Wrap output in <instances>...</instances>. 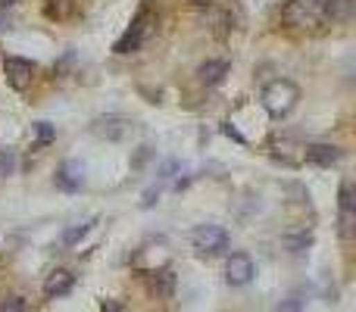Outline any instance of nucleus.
<instances>
[{"mask_svg": "<svg viewBox=\"0 0 356 312\" xmlns=\"http://www.w3.org/2000/svg\"><path fill=\"white\" fill-rule=\"evenodd\" d=\"M303 159L312 162V166L328 168L344 159V150L334 147V144H310V147H303Z\"/></svg>", "mask_w": 356, "mask_h": 312, "instance_id": "nucleus-8", "label": "nucleus"}, {"mask_svg": "<svg viewBox=\"0 0 356 312\" xmlns=\"http://www.w3.org/2000/svg\"><path fill=\"white\" fill-rule=\"evenodd\" d=\"M16 0H0V10H6V6H12Z\"/></svg>", "mask_w": 356, "mask_h": 312, "instance_id": "nucleus-24", "label": "nucleus"}, {"mask_svg": "<svg viewBox=\"0 0 356 312\" xmlns=\"http://www.w3.org/2000/svg\"><path fill=\"white\" fill-rule=\"evenodd\" d=\"M197 75H200L203 85H219V81L228 75V62L225 60H210V62H203V66L197 69Z\"/></svg>", "mask_w": 356, "mask_h": 312, "instance_id": "nucleus-13", "label": "nucleus"}, {"mask_svg": "<svg viewBox=\"0 0 356 312\" xmlns=\"http://www.w3.org/2000/svg\"><path fill=\"white\" fill-rule=\"evenodd\" d=\"M47 12H50V16H66V12H69V0H47Z\"/></svg>", "mask_w": 356, "mask_h": 312, "instance_id": "nucleus-20", "label": "nucleus"}, {"mask_svg": "<svg viewBox=\"0 0 356 312\" xmlns=\"http://www.w3.org/2000/svg\"><path fill=\"white\" fill-rule=\"evenodd\" d=\"M35 135H37V147H47L56 137V131L50 128V122H35Z\"/></svg>", "mask_w": 356, "mask_h": 312, "instance_id": "nucleus-18", "label": "nucleus"}, {"mask_svg": "<svg viewBox=\"0 0 356 312\" xmlns=\"http://www.w3.org/2000/svg\"><path fill=\"white\" fill-rule=\"evenodd\" d=\"M172 275L169 272H153L150 275V287H153L156 293H160V297H169V293H172Z\"/></svg>", "mask_w": 356, "mask_h": 312, "instance_id": "nucleus-14", "label": "nucleus"}, {"mask_svg": "<svg viewBox=\"0 0 356 312\" xmlns=\"http://www.w3.org/2000/svg\"><path fill=\"white\" fill-rule=\"evenodd\" d=\"M91 228H94V218H91V222H81V225H75V228H69L66 234H62V243H66V247H75V243H78L81 237H85Z\"/></svg>", "mask_w": 356, "mask_h": 312, "instance_id": "nucleus-15", "label": "nucleus"}, {"mask_svg": "<svg viewBox=\"0 0 356 312\" xmlns=\"http://www.w3.org/2000/svg\"><path fill=\"white\" fill-rule=\"evenodd\" d=\"M147 16H150L147 10L137 12V19L131 22V28L125 31V35L116 41V47H112L116 53H135V50L141 47V44H144V35H147Z\"/></svg>", "mask_w": 356, "mask_h": 312, "instance_id": "nucleus-7", "label": "nucleus"}, {"mask_svg": "<svg viewBox=\"0 0 356 312\" xmlns=\"http://www.w3.org/2000/svg\"><path fill=\"white\" fill-rule=\"evenodd\" d=\"M191 243L197 253L203 256H216L228 247V231L219 228V225H200V228L191 231Z\"/></svg>", "mask_w": 356, "mask_h": 312, "instance_id": "nucleus-2", "label": "nucleus"}, {"mask_svg": "<svg viewBox=\"0 0 356 312\" xmlns=\"http://www.w3.org/2000/svg\"><path fill=\"white\" fill-rule=\"evenodd\" d=\"M285 247L291 250V253H303V250L312 247V237L310 234H297V237H285Z\"/></svg>", "mask_w": 356, "mask_h": 312, "instance_id": "nucleus-16", "label": "nucleus"}, {"mask_svg": "<svg viewBox=\"0 0 356 312\" xmlns=\"http://www.w3.org/2000/svg\"><path fill=\"white\" fill-rule=\"evenodd\" d=\"M319 16L328 22H350L356 10V0H316Z\"/></svg>", "mask_w": 356, "mask_h": 312, "instance_id": "nucleus-10", "label": "nucleus"}, {"mask_svg": "<svg viewBox=\"0 0 356 312\" xmlns=\"http://www.w3.org/2000/svg\"><path fill=\"white\" fill-rule=\"evenodd\" d=\"M262 106H266V112L272 119H285L287 112L297 106V100H300V87L294 85L291 78H275V81H269L266 87H262Z\"/></svg>", "mask_w": 356, "mask_h": 312, "instance_id": "nucleus-1", "label": "nucleus"}, {"mask_svg": "<svg viewBox=\"0 0 356 312\" xmlns=\"http://www.w3.org/2000/svg\"><path fill=\"white\" fill-rule=\"evenodd\" d=\"M0 312H25V300L22 297H10L0 303Z\"/></svg>", "mask_w": 356, "mask_h": 312, "instance_id": "nucleus-19", "label": "nucleus"}, {"mask_svg": "<svg viewBox=\"0 0 356 312\" xmlns=\"http://www.w3.org/2000/svg\"><path fill=\"white\" fill-rule=\"evenodd\" d=\"M275 312H300V300H294V297H291V300H285V303H281Z\"/></svg>", "mask_w": 356, "mask_h": 312, "instance_id": "nucleus-22", "label": "nucleus"}, {"mask_svg": "<svg viewBox=\"0 0 356 312\" xmlns=\"http://www.w3.org/2000/svg\"><path fill=\"white\" fill-rule=\"evenodd\" d=\"M135 128L131 125V119L119 116V112H110V116H97L91 122V135L100 137V141H122L128 131Z\"/></svg>", "mask_w": 356, "mask_h": 312, "instance_id": "nucleus-4", "label": "nucleus"}, {"mask_svg": "<svg viewBox=\"0 0 356 312\" xmlns=\"http://www.w3.org/2000/svg\"><path fill=\"white\" fill-rule=\"evenodd\" d=\"M103 312H119V303H112V300L110 303H103Z\"/></svg>", "mask_w": 356, "mask_h": 312, "instance_id": "nucleus-23", "label": "nucleus"}, {"mask_svg": "<svg viewBox=\"0 0 356 312\" xmlns=\"http://www.w3.org/2000/svg\"><path fill=\"white\" fill-rule=\"evenodd\" d=\"M337 225H341V237H350L353 234V225H356V209H353V187L350 184H341V218H337Z\"/></svg>", "mask_w": 356, "mask_h": 312, "instance_id": "nucleus-12", "label": "nucleus"}, {"mask_svg": "<svg viewBox=\"0 0 356 312\" xmlns=\"http://www.w3.org/2000/svg\"><path fill=\"white\" fill-rule=\"evenodd\" d=\"M281 22L291 28H310V25L322 22V16H319L316 0H287L281 10Z\"/></svg>", "mask_w": 356, "mask_h": 312, "instance_id": "nucleus-3", "label": "nucleus"}, {"mask_svg": "<svg viewBox=\"0 0 356 312\" xmlns=\"http://www.w3.org/2000/svg\"><path fill=\"white\" fill-rule=\"evenodd\" d=\"M72 287H75V275L66 272V268H56V272H50L47 281H44V297H47V300L66 297Z\"/></svg>", "mask_w": 356, "mask_h": 312, "instance_id": "nucleus-11", "label": "nucleus"}, {"mask_svg": "<svg viewBox=\"0 0 356 312\" xmlns=\"http://www.w3.org/2000/svg\"><path fill=\"white\" fill-rule=\"evenodd\" d=\"M56 187H60V191H78L81 184H85V166H81V162H75V159H66L62 162L60 168H56Z\"/></svg>", "mask_w": 356, "mask_h": 312, "instance_id": "nucleus-9", "label": "nucleus"}, {"mask_svg": "<svg viewBox=\"0 0 356 312\" xmlns=\"http://www.w3.org/2000/svg\"><path fill=\"white\" fill-rule=\"evenodd\" d=\"M256 275V266L253 259H250L247 253H231L228 262H225V281H228L231 287H244L250 284Z\"/></svg>", "mask_w": 356, "mask_h": 312, "instance_id": "nucleus-5", "label": "nucleus"}, {"mask_svg": "<svg viewBox=\"0 0 356 312\" xmlns=\"http://www.w3.org/2000/svg\"><path fill=\"white\" fill-rule=\"evenodd\" d=\"M160 191H162V184H153V187H147V191H144V200H141V206H144V209H150V206L156 203V197H160Z\"/></svg>", "mask_w": 356, "mask_h": 312, "instance_id": "nucleus-21", "label": "nucleus"}, {"mask_svg": "<svg viewBox=\"0 0 356 312\" xmlns=\"http://www.w3.org/2000/svg\"><path fill=\"white\" fill-rule=\"evenodd\" d=\"M16 172V153L12 150H0V178Z\"/></svg>", "mask_w": 356, "mask_h": 312, "instance_id": "nucleus-17", "label": "nucleus"}, {"mask_svg": "<svg viewBox=\"0 0 356 312\" xmlns=\"http://www.w3.org/2000/svg\"><path fill=\"white\" fill-rule=\"evenodd\" d=\"M3 75H6V81H10V87L25 91V87L31 85V75H35V62L22 60V56H6L3 60Z\"/></svg>", "mask_w": 356, "mask_h": 312, "instance_id": "nucleus-6", "label": "nucleus"}, {"mask_svg": "<svg viewBox=\"0 0 356 312\" xmlns=\"http://www.w3.org/2000/svg\"><path fill=\"white\" fill-rule=\"evenodd\" d=\"M191 3H197V6H206V3H212V0H191Z\"/></svg>", "mask_w": 356, "mask_h": 312, "instance_id": "nucleus-25", "label": "nucleus"}]
</instances>
